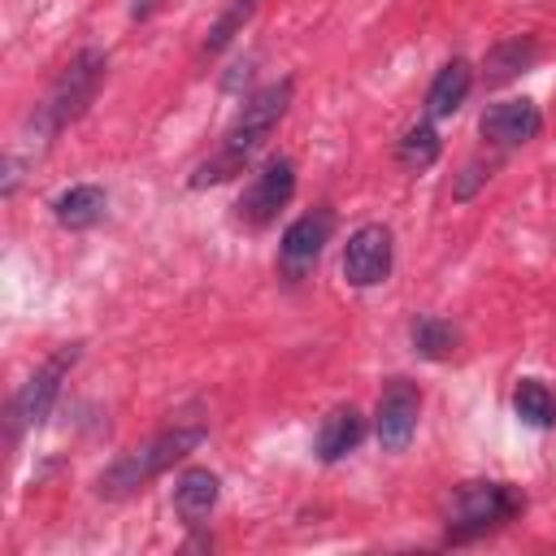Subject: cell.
<instances>
[{
    "mask_svg": "<svg viewBox=\"0 0 556 556\" xmlns=\"http://www.w3.org/2000/svg\"><path fill=\"white\" fill-rule=\"evenodd\" d=\"M291 91H295V83H291V78H278V83H265L256 96H248V104L239 109V117L230 122V130H226V139H222V152L208 156V161L191 174V187L226 182L230 174H239V169L252 161V152H261L265 139L274 135V126L282 122V113H287V104H291Z\"/></svg>",
    "mask_w": 556,
    "mask_h": 556,
    "instance_id": "cell-1",
    "label": "cell"
},
{
    "mask_svg": "<svg viewBox=\"0 0 556 556\" xmlns=\"http://www.w3.org/2000/svg\"><path fill=\"white\" fill-rule=\"evenodd\" d=\"M204 421H174L165 426L161 434H152L148 443L130 447L126 456H117L104 473H100V495L109 500H122V495H135L139 486H148L152 478H161L169 465H178L187 452H195L204 443Z\"/></svg>",
    "mask_w": 556,
    "mask_h": 556,
    "instance_id": "cell-2",
    "label": "cell"
},
{
    "mask_svg": "<svg viewBox=\"0 0 556 556\" xmlns=\"http://www.w3.org/2000/svg\"><path fill=\"white\" fill-rule=\"evenodd\" d=\"M526 508V495L508 482H460L447 504V539L465 543L478 539L504 521H513Z\"/></svg>",
    "mask_w": 556,
    "mask_h": 556,
    "instance_id": "cell-3",
    "label": "cell"
},
{
    "mask_svg": "<svg viewBox=\"0 0 556 556\" xmlns=\"http://www.w3.org/2000/svg\"><path fill=\"white\" fill-rule=\"evenodd\" d=\"M100 78H104V52H96V48L78 52V56L65 65V74L56 78V87L48 91V100L39 104V122H43V130L56 135L61 126H70V122L96 100Z\"/></svg>",
    "mask_w": 556,
    "mask_h": 556,
    "instance_id": "cell-4",
    "label": "cell"
},
{
    "mask_svg": "<svg viewBox=\"0 0 556 556\" xmlns=\"http://www.w3.org/2000/svg\"><path fill=\"white\" fill-rule=\"evenodd\" d=\"M78 352H83V343H61V348L22 382V391H17L13 404H9V434H13V439L48 417V408H52V400L61 395V382H65L70 365L78 361Z\"/></svg>",
    "mask_w": 556,
    "mask_h": 556,
    "instance_id": "cell-5",
    "label": "cell"
},
{
    "mask_svg": "<svg viewBox=\"0 0 556 556\" xmlns=\"http://www.w3.org/2000/svg\"><path fill=\"white\" fill-rule=\"evenodd\" d=\"M295 195V165L287 161V156H269L256 174H252V182L243 187V195H239V222H248V226H269L274 217H278V208H287V200Z\"/></svg>",
    "mask_w": 556,
    "mask_h": 556,
    "instance_id": "cell-6",
    "label": "cell"
},
{
    "mask_svg": "<svg viewBox=\"0 0 556 556\" xmlns=\"http://www.w3.org/2000/svg\"><path fill=\"white\" fill-rule=\"evenodd\" d=\"M330 230H334V213H330V208H313V213L295 217V222L282 230V243H278V269H282L287 282H300V278L317 265L321 248L330 243Z\"/></svg>",
    "mask_w": 556,
    "mask_h": 556,
    "instance_id": "cell-7",
    "label": "cell"
},
{
    "mask_svg": "<svg viewBox=\"0 0 556 556\" xmlns=\"http://www.w3.org/2000/svg\"><path fill=\"white\" fill-rule=\"evenodd\" d=\"M391 252H395V239L382 222H369V226H356L343 243V278L352 287H378L387 282L391 274Z\"/></svg>",
    "mask_w": 556,
    "mask_h": 556,
    "instance_id": "cell-8",
    "label": "cell"
},
{
    "mask_svg": "<svg viewBox=\"0 0 556 556\" xmlns=\"http://www.w3.org/2000/svg\"><path fill=\"white\" fill-rule=\"evenodd\" d=\"M417 413H421V391L417 382L408 378H387L382 395H378V413H374V426H378V443L387 452H404L413 430H417Z\"/></svg>",
    "mask_w": 556,
    "mask_h": 556,
    "instance_id": "cell-9",
    "label": "cell"
},
{
    "mask_svg": "<svg viewBox=\"0 0 556 556\" xmlns=\"http://www.w3.org/2000/svg\"><path fill=\"white\" fill-rule=\"evenodd\" d=\"M478 126H482V139H491L500 148H517V143L534 139L543 130V113L530 100H500V104H491L482 113Z\"/></svg>",
    "mask_w": 556,
    "mask_h": 556,
    "instance_id": "cell-10",
    "label": "cell"
},
{
    "mask_svg": "<svg viewBox=\"0 0 556 556\" xmlns=\"http://www.w3.org/2000/svg\"><path fill=\"white\" fill-rule=\"evenodd\" d=\"M217 495H222V482L213 469H182V478L174 482V508L187 526H200L213 508H217Z\"/></svg>",
    "mask_w": 556,
    "mask_h": 556,
    "instance_id": "cell-11",
    "label": "cell"
},
{
    "mask_svg": "<svg viewBox=\"0 0 556 556\" xmlns=\"http://www.w3.org/2000/svg\"><path fill=\"white\" fill-rule=\"evenodd\" d=\"M361 439H365V417L352 404H339L317 426V456L321 460H343Z\"/></svg>",
    "mask_w": 556,
    "mask_h": 556,
    "instance_id": "cell-12",
    "label": "cell"
},
{
    "mask_svg": "<svg viewBox=\"0 0 556 556\" xmlns=\"http://www.w3.org/2000/svg\"><path fill=\"white\" fill-rule=\"evenodd\" d=\"M104 208H109V195H104V187H96V182H78V187L61 191V195L52 200V213H56V222H61L65 230H87V226H96V222L104 217Z\"/></svg>",
    "mask_w": 556,
    "mask_h": 556,
    "instance_id": "cell-13",
    "label": "cell"
},
{
    "mask_svg": "<svg viewBox=\"0 0 556 556\" xmlns=\"http://www.w3.org/2000/svg\"><path fill=\"white\" fill-rule=\"evenodd\" d=\"M469 87H473V70H469V61H460V56L447 61V65L434 74L430 91H426V113H430V117H447V113H456V109L465 104Z\"/></svg>",
    "mask_w": 556,
    "mask_h": 556,
    "instance_id": "cell-14",
    "label": "cell"
},
{
    "mask_svg": "<svg viewBox=\"0 0 556 556\" xmlns=\"http://www.w3.org/2000/svg\"><path fill=\"white\" fill-rule=\"evenodd\" d=\"M513 408H517V417H521L526 426H534V430L556 426V395H552V387L539 382V378H521V382H517Z\"/></svg>",
    "mask_w": 556,
    "mask_h": 556,
    "instance_id": "cell-15",
    "label": "cell"
},
{
    "mask_svg": "<svg viewBox=\"0 0 556 556\" xmlns=\"http://www.w3.org/2000/svg\"><path fill=\"white\" fill-rule=\"evenodd\" d=\"M539 56V43L526 35V39H508V43H500V48H491V56H486V83H508L513 74H521L530 61Z\"/></svg>",
    "mask_w": 556,
    "mask_h": 556,
    "instance_id": "cell-16",
    "label": "cell"
},
{
    "mask_svg": "<svg viewBox=\"0 0 556 556\" xmlns=\"http://www.w3.org/2000/svg\"><path fill=\"white\" fill-rule=\"evenodd\" d=\"M439 130L430 126V122H417L413 130H404V139H400V165H408V169H430L434 161H439Z\"/></svg>",
    "mask_w": 556,
    "mask_h": 556,
    "instance_id": "cell-17",
    "label": "cell"
},
{
    "mask_svg": "<svg viewBox=\"0 0 556 556\" xmlns=\"http://www.w3.org/2000/svg\"><path fill=\"white\" fill-rule=\"evenodd\" d=\"M456 330L447 326V321H439V317H417L413 321V348L421 352V356H430V361H443V356H452L456 352Z\"/></svg>",
    "mask_w": 556,
    "mask_h": 556,
    "instance_id": "cell-18",
    "label": "cell"
},
{
    "mask_svg": "<svg viewBox=\"0 0 556 556\" xmlns=\"http://www.w3.org/2000/svg\"><path fill=\"white\" fill-rule=\"evenodd\" d=\"M252 4H256V0H235V4H230V13H222V22L208 30V43H204V52H208V56H213V52H222V48L230 43V35L243 26V17L252 13Z\"/></svg>",
    "mask_w": 556,
    "mask_h": 556,
    "instance_id": "cell-19",
    "label": "cell"
}]
</instances>
